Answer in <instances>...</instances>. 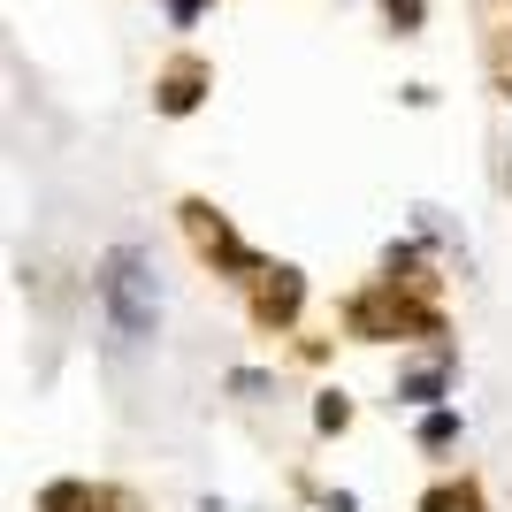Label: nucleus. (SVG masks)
I'll use <instances>...</instances> for the list:
<instances>
[{
    "instance_id": "3",
    "label": "nucleus",
    "mask_w": 512,
    "mask_h": 512,
    "mask_svg": "<svg viewBox=\"0 0 512 512\" xmlns=\"http://www.w3.org/2000/svg\"><path fill=\"white\" fill-rule=\"evenodd\" d=\"M199 100H207V62H199V54H176V62L161 69V85H153V107H161V115H192Z\"/></svg>"
},
{
    "instance_id": "2",
    "label": "nucleus",
    "mask_w": 512,
    "mask_h": 512,
    "mask_svg": "<svg viewBox=\"0 0 512 512\" xmlns=\"http://www.w3.org/2000/svg\"><path fill=\"white\" fill-rule=\"evenodd\" d=\"M184 230H192V245H199L207 260H222V268H253V253L237 245V230L207 207V199H184Z\"/></svg>"
},
{
    "instance_id": "1",
    "label": "nucleus",
    "mask_w": 512,
    "mask_h": 512,
    "mask_svg": "<svg viewBox=\"0 0 512 512\" xmlns=\"http://www.w3.org/2000/svg\"><path fill=\"white\" fill-rule=\"evenodd\" d=\"M100 299H107V321L123 344H146L153 321H161V283H153V260L138 245H115L100 260Z\"/></svg>"
},
{
    "instance_id": "6",
    "label": "nucleus",
    "mask_w": 512,
    "mask_h": 512,
    "mask_svg": "<svg viewBox=\"0 0 512 512\" xmlns=\"http://www.w3.org/2000/svg\"><path fill=\"white\" fill-rule=\"evenodd\" d=\"M421 512H482V497H474V482H444L421 497Z\"/></svg>"
},
{
    "instance_id": "4",
    "label": "nucleus",
    "mask_w": 512,
    "mask_h": 512,
    "mask_svg": "<svg viewBox=\"0 0 512 512\" xmlns=\"http://www.w3.org/2000/svg\"><path fill=\"white\" fill-rule=\"evenodd\" d=\"M299 299H306V283H299V268H253V314L276 329V321H291L299 314Z\"/></svg>"
},
{
    "instance_id": "9",
    "label": "nucleus",
    "mask_w": 512,
    "mask_h": 512,
    "mask_svg": "<svg viewBox=\"0 0 512 512\" xmlns=\"http://www.w3.org/2000/svg\"><path fill=\"white\" fill-rule=\"evenodd\" d=\"M169 8V23H199V0H161Z\"/></svg>"
},
{
    "instance_id": "5",
    "label": "nucleus",
    "mask_w": 512,
    "mask_h": 512,
    "mask_svg": "<svg viewBox=\"0 0 512 512\" xmlns=\"http://www.w3.org/2000/svg\"><path fill=\"white\" fill-rule=\"evenodd\" d=\"M444 383H451V360H428V367H413L406 383H398V398H413V406H428V398H444Z\"/></svg>"
},
{
    "instance_id": "8",
    "label": "nucleus",
    "mask_w": 512,
    "mask_h": 512,
    "mask_svg": "<svg viewBox=\"0 0 512 512\" xmlns=\"http://www.w3.org/2000/svg\"><path fill=\"white\" fill-rule=\"evenodd\" d=\"M451 436H459V421H451V413H428V421H421V444H428V451H444Z\"/></svg>"
},
{
    "instance_id": "7",
    "label": "nucleus",
    "mask_w": 512,
    "mask_h": 512,
    "mask_svg": "<svg viewBox=\"0 0 512 512\" xmlns=\"http://www.w3.org/2000/svg\"><path fill=\"white\" fill-rule=\"evenodd\" d=\"M390 8V31H421V16H428V0H383Z\"/></svg>"
}]
</instances>
